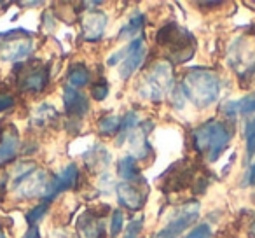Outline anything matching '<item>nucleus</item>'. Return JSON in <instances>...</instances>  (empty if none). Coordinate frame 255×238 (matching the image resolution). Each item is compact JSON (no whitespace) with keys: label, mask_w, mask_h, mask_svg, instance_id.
I'll return each instance as SVG.
<instances>
[{"label":"nucleus","mask_w":255,"mask_h":238,"mask_svg":"<svg viewBox=\"0 0 255 238\" xmlns=\"http://www.w3.org/2000/svg\"><path fill=\"white\" fill-rule=\"evenodd\" d=\"M210 233H212V230H210L208 224H199L198 228H194V230L184 238H208Z\"/></svg>","instance_id":"obj_26"},{"label":"nucleus","mask_w":255,"mask_h":238,"mask_svg":"<svg viewBox=\"0 0 255 238\" xmlns=\"http://www.w3.org/2000/svg\"><path fill=\"white\" fill-rule=\"evenodd\" d=\"M185 96L199 109H206L217 102L220 95V79L217 74L205 68H194L184 77L182 82Z\"/></svg>","instance_id":"obj_1"},{"label":"nucleus","mask_w":255,"mask_h":238,"mask_svg":"<svg viewBox=\"0 0 255 238\" xmlns=\"http://www.w3.org/2000/svg\"><path fill=\"white\" fill-rule=\"evenodd\" d=\"M47 205H49V203L42 202V203H40V205L33 207V209L30 210L28 214H26V221H28L30 226H35V224L39 223L40 219H42L44 214H46V210H47Z\"/></svg>","instance_id":"obj_22"},{"label":"nucleus","mask_w":255,"mask_h":238,"mask_svg":"<svg viewBox=\"0 0 255 238\" xmlns=\"http://www.w3.org/2000/svg\"><path fill=\"white\" fill-rule=\"evenodd\" d=\"M226 107V112L229 114H241V116H248V114L255 112V93H250V95L243 96L238 102H229Z\"/></svg>","instance_id":"obj_16"},{"label":"nucleus","mask_w":255,"mask_h":238,"mask_svg":"<svg viewBox=\"0 0 255 238\" xmlns=\"http://www.w3.org/2000/svg\"><path fill=\"white\" fill-rule=\"evenodd\" d=\"M12 105H14V98H12L11 95H5V93H2V95H0V112H2V110L11 109Z\"/></svg>","instance_id":"obj_27"},{"label":"nucleus","mask_w":255,"mask_h":238,"mask_svg":"<svg viewBox=\"0 0 255 238\" xmlns=\"http://www.w3.org/2000/svg\"><path fill=\"white\" fill-rule=\"evenodd\" d=\"M117 198H119L121 205L131 210L140 209L143 203V195L140 188H136L135 184H129V182H123L117 186Z\"/></svg>","instance_id":"obj_12"},{"label":"nucleus","mask_w":255,"mask_h":238,"mask_svg":"<svg viewBox=\"0 0 255 238\" xmlns=\"http://www.w3.org/2000/svg\"><path fill=\"white\" fill-rule=\"evenodd\" d=\"M194 147L198 153L205 154L208 161H217L231 140V132L220 121H206L194 130Z\"/></svg>","instance_id":"obj_2"},{"label":"nucleus","mask_w":255,"mask_h":238,"mask_svg":"<svg viewBox=\"0 0 255 238\" xmlns=\"http://www.w3.org/2000/svg\"><path fill=\"white\" fill-rule=\"evenodd\" d=\"M47 79H49V72L47 67H40L32 70L25 79H23V89L30 93H40L47 84Z\"/></svg>","instance_id":"obj_13"},{"label":"nucleus","mask_w":255,"mask_h":238,"mask_svg":"<svg viewBox=\"0 0 255 238\" xmlns=\"http://www.w3.org/2000/svg\"><path fill=\"white\" fill-rule=\"evenodd\" d=\"M199 214V203H187L184 209L180 210L178 216H175L159 233H156L152 238H178L184 230H187L192 223L196 221Z\"/></svg>","instance_id":"obj_6"},{"label":"nucleus","mask_w":255,"mask_h":238,"mask_svg":"<svg viewBox=\"0 0 255 238\" xmlns=\"http://www.w3.org/2000/svg\"><path fill=\"white\" fill-rule=\"evenodd\" d=\"M23 238H40L39 228H37V226H30V230L26 231V235Z\"/></svg>","instance_id":"obj_28"},{"label":"nucleus","mask_w":255,"mask_h":238,"mask_svg":"<svg viewBox=\"0 0 255 238\" xmlns=\"http://www.w3.org/2000/svg\"><path fill=\"white\" fill-rule=\"evenodd\" d=\"M245 139H247V156H248V160H252L255 154V117L247 125Z\"/></svg>","instance_id":"obj_20"},{"label":"nucleus","mask_w":255,"mask_h":238,"mask_svg":"<svg viewBox=\"0 0 255 238\" xmlns=\"http://www.w3.org/2000/svg\"><path fill=\"white\" fill-rule=\"evenodd\" d=\"M173 86V72L168 63H157L147 72L140 88V95L150 102H161Z\"/></svg>","instance_id":"obj_3"},{"label":"nucleus","mask_w":255,"mask_h":238,"mask_svg":"<svg viewBox=\"0 0 255 238\" xmlns=\"http://www.w3.org/2000/svg\"><path fill=\"white\" fill-rule=\"evenodd\" d=\"M107 26L105 12L91 11L82 18V33L86 40H98L102 39Z\"/></svg>","instance_id":"obj_10"},{"label":"nucleus","mask_w":255,"mask_h":238,"mask_svg":"<svg viewBox=\"0 0 255 238\" xmlns=\"http://www.w3.org/2000/svg\"><path fill=\"white\" fill-rule=\"evenodd\" d=\"M32 39L30 37H18L7 40L0 46V60L2 61H19L32 53Z\"/></svg>","instance_id":"obj_8"},{"label":"nucleus","mask_w":255,"mask_h":238,"mask_svg":"<svg viewBox=\"0 0 255 238\" xmlns=\"http://www.w3.org/2000/svg\"><path fill=\"white\" fill-rule=\"evenodd\" d=\"M63 103L67 114L72 117H82L89 110V102L86 98V95H82L81 91H77L75 88H70V86H65L63 89Z\"/></svg>","instance_id":"obj_9"},{"label":"nucleus","mask_w":255,"mask_h":238,"mask_svg":"<svg viewBox=\"0 0 255 238\" xmlns=\"http://www.w3.org/2000/svg\"><path fill=\"white\" fill-rule=\"evenodd\" d=\"M142 25H143V16L142 14L133 16V18L129 19V23L123 28V32H121V39H128L129 35L136 33L140 28H142Z\"/></svg>","instance_id":"obj_21"},{"label":"nucleus","mask_w":255,"mask_h":238,"mask_svg":"<svg viewBox=\"0 0 255 238\" xmlns=\"http://www.w3.org/2000/svg\"><path fill=\"white\" fill-rule=\"evenodd\" d=\"M0 238H5V235H4V231L0 230Z\"/></svg>","instance_id":"obj_30"},{"label":"nucleus","mask_w":255,"mask_h":238,"mask_svg":"<svg viewBox=\"0 0 255 238\" xmlns=\"http://www.w3.org/2000/svg\"><path fill=\"white\" fill-rule=\"evenodd\" d=\"M77 181H79L77 167H75V165L65 167L53 181H49V184H47V188H46V193H44V202L46 203L53 202V200L56 198L58 195H61L63 191H67V189H70V188H75Z\"/></svg>","instance_id":"obj_7"},{"label":"nucleus","mask_w":255,"mask_h":238,"mask_svg":"<svg viewBox=\"0 0 255 238\" xmlns=\"http://www.w3.org/2000/svg\"><path fill=\"white\" fill-rule=\"evenodd\" d=\"M68 86L70 88H82V86L89 84V81H91V75H89V70L86 67H82V65H75V67H72L70 70H68Z\"/></svg>","instance_id":"obj_17"},{"label":"nucleus","mask_w":255,"mask_h":238,"mask_svg":"<svg viewBox=\"0 0 255 238\" xmlns=\"http://www.w3.org/2000/svg\"><path fill=\"white\" fill-rule=\"evenodd\" d=\"M247 184H255V165H252L247 174Z\"/></svg>","instance_id":"obj_29"},{"label":"nucleus","mask_w":255,"mask_h":238,"mask_svg":"<svg viewBox=\"0 0 255 238\" xmlns=\"http://www.w3.org/2000/svg\"><path fill=\"white\" fill-rule=\"evenodd\" d=\"M19 146V137L18 130L12 125H9L7 128L2 132V142H0V165L9 163L16 158Z\"/></svg>","instance_id":"obj_11"},{"label":"nucleus","mask_w":255,"mask_h":238,"mask_svg":"<svg viewBox=\"0 0 255 238\" xmlns=\"http://www.w3.org/2000/svg\"><path fill=\"white\" fill-rule=\"evenodd\" d=\"M79 230H81L82 238H103V230L102 221H98V217H93L91 214H84L82 219L79 221Z\"/></svg>","instance_id":"obj_14"},{"label":"nucleus","mask_w":255,"mask_h":238,"mask_svg":"<svg viewBox=\"0 0 255 238\" xmlns=\"http://www.w3.org/2000/svg\"><path fill=\"white\" fill-rule=\"evenodd\" d=\"M119 126H121V119L117 116H114V114L102 117V119H100V123H98L100 133H102V135H105V137H110V135H114L116 132H119Z\"/></svg>","instance_id":"obj_19"},{"label":"nucleus","mask_w":255,"mask_h":238,"mask_svg":"<svg viewBox=\"0 0 255 238\" xmlns=\"http://www.w3.org/2000/svg\"><path fill=\"white\" fill-rule=\"evenodd\" d=\"M47 179L42 170L35 167H25L16 174L14 179V193L21 198H35L42 196L47 188Z\"/></svg>","instance_id":"obj_5"},{"label":"nucleus","mask_w":255,"mask_h":238,"mask_svg":"<svg viewBox=\"0 0 255 238\" xmlns=\"http://www.w3.org/2000/svg\"><path fill=\"white\" fill-rule=\"evenodd\" d=\"M124 224V216L121 210H114L112 217H110V237H117L123 230Z\"/></svg>","instance_id":"obj_23"},{"label":"nucleus","mask_w":255,"mask_h":238,"mask_svg":"<svg viewBox=\"0 0 255 238\" xmlns=\"http://www.w3.org/2000/svg\"><path fill=\"white\" fill-rule=\"evenodd\" d=\"M117 175L123 179L124 182H133L140 181V170H138V165H136V160L133 156H126L119 161L117 165Z\"/></svg>","instance_id":"obj_15"},{"label":"nucleus","mask_w":255,"mask_h":238,"mask_svg":"<svg viewBox=\"0 0 255 238\" xmlns=\"http://www.w3.org/2000/svg\"><path fill=\"white\" fill-rule=\"evenodd\" d=\"M142 228H143V217H136V219H133L131 223H128L124 238H138L140 233H142Z\"/></svg>","instance_id":"obj_24"},{"label":"nucleus","mask_w":255,"mask_h":238,"mask_svg":"<svg viewBox=\"0 0 255 238\" xmlns=\"http://www.w3.org/2000/svg\"><path fill=\"white\" fill-rule=\"evenodd\" d=\"M138 125V114L136 112H128L124 116V119L121 121V126H119V139H117V144H123L124 140L128 139V133L131 132L135 126Z\"/></svg>","instance_id":"obj_18"},{"label":"nucleus","mask_w":255,"mask_h":238,"mask_svg":"<svg viewBox=\"0 0 255 238\" xmlns=\"http://www.w3.org/2000/svg\"><path fill=\"white\" fill-rule=\"evenodd\" d=\"M143 58H145V44H143L142 39H135L128 44L124 49L114 53L112 56L109 58L107 63H109L110 67H114V65H117L121 61L119 75L123 79H128V77H131L133 72L138 70Z\"/></svg>","instance_id":"obj_4"},{"label":"nucleus","mask_w":255,"mask_h":238,"mask_svg":"<svg viewBox=\"0 0 255 238\" xmlns=\"http://www.w3.org/2000/svg\"><path fill=\"white\" fill-rule=\"evenodd\" d=\"M91 95L95 100H98V102H102V100L107 98V95H109V84H107L105 81L98 82V84H95L91 88Z\"/></svg>","instance_id":"obj_25"}]
</instances>
